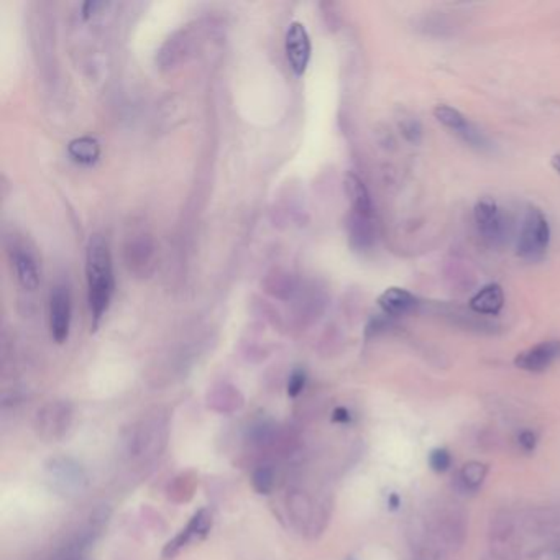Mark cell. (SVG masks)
Segmentation results:
<instances>
[{"label": "cell", "instance_id": "6da1fadb", "mask_svg": "<svg viewBox=\"0 0 560 560\" xmlns=\"http://www.w3.org/2000/svg\"><path fill=\"white\" fill-rule=\"evenodd\" d=\"M87 298L92 313L94 327L109 309L112 293H114V271L109 247L101 235H94L89 240L86 253Z\"/></svg>", "mask_w": 560, "mask_h": 560}, {"label": "cell", "instance_id": "7a4b0ae2", "mask_svg": "<svg viewBox=\"0 0 560 560\" xmlns=\"http://www.w3.org/2000/svg\"><path fill=\"white\" fill-rule=\"evenodd\" d=\"M550 243L549 220L539 207L531 206L522 220L517 238V257L524 261H539L547 253Z\"/></svg>", "mask_w": 560, "mask_h": 560}, {"label": "cell", "instance_id": "3957f363", "mask_svg": "<svg viewBox=\"0 0 560 560\" xmlns=\"http://www.w3.org/2000/svg\"><path fill=\"white\" fill-rule=\"evenodd\" d=\"M71 327V294L66 286H55L50 296V329L58 343L66 342Z\"/></svg>", "mask_w": 560, "mask_h": 560}, {"label": "cell", "instance_id": "277c9868", "mask_svg": "<svg viewBox=\"0 0 560 560\" xmlns=\"http://www.w3.org/2000/svg\"><path fill=\"white\" fill-rule=\"evenodd\" d=\"M475 224H477L478 234L489 245H495L501 240L503 235V219L500 207L496 201L491 197H482L473 209Z\"/></svg>", "mask_w": 560, "mask_h": 560}, {"label": "cell", "instance_id": "5b68a950", "mask_svg": "<svg viewBox=\"0 0 560 560\" xmlns=\"http://www.w3.org/2000/svg\"><path fill=\"white\" fill-rule=\"evenodd\" d=\"M286 56L296 76L304 74L310 59V40L303 23L293 22L286 31Z\"/></svg>", "mask_w": 560, "mask_h": 560}, {"label": "cell", "instance_id": "8992f818", "mask_svg": "<svg viewBox=\"0 0 560 560\" xmlns=\"http://www.w3.org/2000/svg\"><path fill=\"white\" fill-rule=\"evenodd\" d=\"M560 359V340L540 342L538 345L521 352L516 357L515 364L517 368L531 371V373H540L545 371L555 360Z\"/></svg>", "mask_w": 560, "mask_h": 560}, {"label": "cell", "instance_id": "52a82bcc", "mask_svg": "<svg viewBox=\"0 0 560 560\" xmlns=\"http://www.w3.org/2000/svg\"><path fill=\"white\" fill-rule=\"evenodd\" d=\"M378 306L383 309L385 314L388 316H409V314L416 313L419 301L412 293L403 288H393L385 289L378 298Z\"/></svg>", "mask_w": 560, "mask_h": 560}, {"label": "cell", "instance_id": "ba28073f", "mask_svg": "<svg viewBox=\"0 0 560 560\" xmlns=\"http://www.w3.org/2000/svg\"><path fill=\"white\" fill-rule=\"evenodd\" d=\"M210 528V516L207 515V511H199L197 515L192 517L189 524H187L186 529L181 531V534L178 536L173 543H169L164 549V555L168 557H173L174 554H178L182 547H186L187 544L194 543V540H199L202 538H206L207 531Z\"/></svg>", "mask_w": 560, "mask_h": 560}, {"label": "cell", "instance_id": "9c48e42d", "mask_svg": "<svg viewBox=\"0 0 560 560\" xmlns=\"http://www.w3.org/2000/svg\"><path fill=\"white\" fill-rule=\"evenodd\" d=\"M470 309L478 314L487 316H498L505 306V293L498 283L484 285L482 289L477 291L470 299Z\"/></svg>", "mask_w": 560, "mask_h": 560}, {"label": "cell", "instance_id": "30bf717a", "mask_svg": "<svg viewBox=\"0 0 560 560\" xmlns=\"http://www.w3.org/2000/svg\"><path fill=\"white\" fill-rule=\"evenodd\" d=\"M348 230H350V242L352 247L357 250H366L375 242V224L373 215H361L352 213L350 222H348Z\"/></svg>", "mask_w": 560, "mask_h": 560}, {"label": "cell", "instance_id": "8fae6325", "mask_svg": "<svg viewBox=\"0 0 560 560\" xmlns=\"http://www.w3.org/2000/svg\"><path fill=\"white\" fill-rule=\"evenodd\" d=\"M345 192L350 201L352 213L361 215H373V206L368 194V189L364 181L354 173H348L345 176Z\"/></svg>", "mask_w": 560, "mask_h": 560}, {"label": "cell", "instance_id": "7c38bea8", "mask_svg": "<svg viewBox=\"0 0 560 560\" xmlns=\"http://www.w3.org/2000/svg\"><path fill=\"white\" fill-rule=\"evenodd\" d=\"M17 278L25 289H36L40 285V273L36 260L28 250H17L13 257Z\"/></svg>", "mask_w": 560, "mask_h": 560}, {"label": "cell", "instance_id": "4fadbf2b", "mask_svg": "<svg viewBox=\"0 0 560 560\" xmlns=\"http://www.w3.org/2000/svg\"><path fill=\"white\" fill-rule=\"evenodd\" d=\"M68 153L74 161L81 164H91L101 155V145L91 136H81L68 145Z\"/></svg>", "mask_w": 560, "mask_h": 560}, {"label": "cell", "instance_id": "5bb4252c", "mask_svg": "<svg viewBox=\"0 0 560 560\" xmlns=\"http://www.w3.org/2000/svg\"><path fill=\"white\" fill-rule=\"evenodd\" d=\"M488 475V465L482 462L465 464L459 473V482L465 491H477Z\"/></svg>", "mask_w": 560, "mask_h": 560}, {"label": "cell", "instance_id": "9a60e30c", "mask_svg": "<svg viewBox=\"0 0 560 560\" xmlns=\"http://www.w3.org/2000/svg\"><path fill=\"white\" fill-rule=\"evenodd\" d=\"M434 117L439 124L444 125L445 129L455 131L457 135L467 130V127L470 125V122L465 119L462 112H459L457 109H454V107L450 106H444V103L434 107Z\"/></svg>", "mask_w": 560, "mask_h": 560}, {"label": "cell", "instance_id": "2e32d148", "mask_svg": "<svg viewBox=\"0 0 560 560\" xmlns=\"http://www.w3.org/2000/svg\"><path fill=\"white\" fill-rule=\"evenodd\" d=\"M399 130H401L403 136L408 140L409 143H412V145L421 143L422 127H421V124H419L417 119H414V117H406V119H401L399 120Z\"/></svg>", "mask_w": 560, "mask_h": 560}, {"label": "cell", "instance_id": "e0dca14e", "mask_svg": "<svg viewBox=\"0 0 560 560\" xmlns=\"http://www.w3.org/2000/svg\"><path fill=\"white\" fill-rule=\"evenodd\" d=\"M252 483L260 495H268L271 491L273 484H275V477H273V472L270 468H258L253 473Z\"/></svg>", "mask_w": 560, "mask_h": 560}, {"label": "cell", "instance_id": "ac0fdd59", "mask_svg": "<svg viewBox=\"0 0 560 560\" xmlns=\"http://www.w3.org/2000/svg\"><path fill=\"white\" fill-rule=\"evenodd\" d=\"M429 464H431V467H432V470H434V472H439V473L447 472V470L450 468V464H452V457H450L449 450L436 449L431 454Z\"/></svg>", "mask_w": 560, "mask_h": 560}, {"label": "cell", "instance_id": "d6986e66", "mask_svg": "<svg viewBox=\"0 0 560 560\" xmlns=\"http://www.w3.org/2000/svg\"><path fill=\"white\" fill-rule=\"evenodd\" d=\"M304 385H306V373L303 370H296L294 373L289 376V381H288L289 396H293V398L298 396V394L304 389Z\"/></svg>", "mask_w": 560, "mask_h": 560}, {"label": "cell", "instance_id": "ffe728a7", "mask_svg": "<svg viewBox=\"0 0 560 560\" xmlns=\"http://www.w3.org/2000/svg\"><path fill=\"white\" fill-rule=\"evenodd\" d=\"M517 442H519L521 449L524 452H533L536 449V442L538 440H536L534 432L524 431V432H521L519 437H517Z\"/></svg>", "mask_w": 560, "mask_h": 560}, {"label": "cell", "instance_id": "44dd1931", "mask_svg": "<svg viewBox=\"0 0 560 560\" xmlns=\"http://www.w3.org/2000/svg\"><path fill=\"white\" fill-rule=\"evenodd\" d=\"M333 421H337V422H348V421H350V414H348L347 409L338 408L337 411L333 412Z\"/></svg>", "mask_w": 560, "mask_h": 560}, {"label": "cell", "instance_id": "7402d4cb", "mask_svg": "<svg viewBox=\"0 0 560 560\" xmlns=\"http://www.w3.org/2000/svg\"><path fill=\"white\" fill-rule=\"evenodd\" d=\"M550 166L554 168V171H557L560 174V155H554V157L550 158Z\"/></svg>", "mask_w": 560, "mask_h": 560}, {"label": "cell", "instance_id": "603a6c76", "mask_svg": "<svg viewBox=\"0 0 560 560\" xmlns=\"http://www.w3.org/2000/svg\"><path fill=\"white\" fill-rule=\"evenodd\" d=\"M389 505H392L393 510H396V508L399 506V498H398V495H393L392 498H389Z\"/></svg>", "mask_w": 560, "mask_h": 560}]
</instances>
